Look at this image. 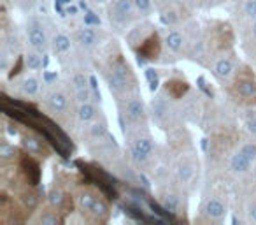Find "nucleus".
<instances>
[{"mask_svg": "<svg viewBox=\"0 0 256 225\" xmlns=\"http://www.w3.org/2000/svg\"><path fill=\"white\" fill-rule=\"evenodd\" d=\"M230 93L234 99L240 102H251L256 99V81L249 72H242L237 79L234 81L230 88Z\"/></svg>", "mask_w": 256, "mask_h": 225, "instance_id": "obj_2", "label": "nucleus"}, {"mask_svg": "<svg viewBox=\"0 0 256 225\" xmlns=\"http://www.w3.org/2000/svg\"><path fill=\"white\" fill-rule=\"evenodd\" d=\"M153 153V141L150 137H139L132 144V155L136 160L144 162L150 155Z\"/></svg>", "mask_w": 256, "mask_h": 225, "instance_id": "obj_8", "label": "nucleus"}, {"mask_svg": "<svg viewBox=\"0 0 256 225\" xmlns=\"http://www.w3.org/2000/svg\"><path fill=\"white\" fill-rule=\"evenodd\" d=\"M206 213L209 214L210 218H221L224 214V206L221 200L218 199H209L206 204Z\"/></svg>", "mask_w": 256, "mask_h": 225, "instance_id": "obj_16", "label": "nucleus"}, {"mask_svg": "<svg viewBox=\"0 0 256 225\" xmlns=\"http://www.w3.org/2000/svg\"><path fill=\"white\" fill-rule=\"evenodd\" d=\"M22 146L23 150L32 155H39V157H48L50 155V148L44 144V141L39 139L37 136H32V134L22 137Z\"/></svg>", "mask_w": 256, "mask_h": 225, "instance_id": "obj_6", "label": "nucleus"}, {"mask_svg": "<svg viewBox=\"0 0 256 225\" xmlns=\"http://www.w3.org/2000/svg\"><path fill=\"white\" fill-rule=\"evenodd\" d=\"M56 2H58V4H70L72 0H56Z\"/></svg>", "mask_w": 256, "mask_h": 225, "instance_id": "obj_39", "label": "nucleus"}, {"mask_svg": "<svg viewBox=\"0 0 256 225\" xmlns=\"http://www.w3.org/2000/svg\"><path fill=\"white\" fill-rule=\"evenodd\" d=\"M54 51L56 53H65V51H68L70 50V39H68L67 36H56L54 37Z\"/></svg>", "mask_w": 256, "mask_h": 225, "instance_id": "obj_21", "label": "nucleus"}, {"mask_svg": "<svg viewBox=\"0 0 256 225\" xmlns=\"http://www.w3.org/2000/svg\"><path fill=\"white\" fill-rule=\"evenodd\" d=\"M72 209H74V200H72L70 195H65L64 202H62V206H60V211L64 214H67V213H70Z\"/></svg>", "mask_w": 256, "mask_h": 225, "instance_id": "obj_33", "label": "nucleus"}, {"mask_svg": "<svg viewBox=\"0 0 256 225\" xmlns=\"http://www.w3.org/2000/svg\"><path fill=\"white\" fill-rule=\"evenodd\" d=\"M164 88H165V92H167V95L172 97V99H182V97L188 93L190 85L184 81V79L174 78V79H167Z\"/></svg>", "mask_w": 256, "mask_h": 225, "instance_id": "obj_9", "label": "nucleus"}, {"mask_svg": "<svg viewBox=\"0 0 256 225\" xmlns=\"http://www.w3.org/2000/svg\"><path fill=\"white\" fill-rule=\"evenodd\" d=\"M251 164H252V162L249 160V158L246 157V155L242 153L240 150H238L237 153H235L234 157H232V160H230V167H232V171H235V172H246V171H249Z\"/></svg>", "mask_w": 256, "mask_h": 225, "instance_id": "obj_13", "label": "nucleus"}, {"mask_svg": "<svg viewBox=\"0 0 256 225\" xmlns=\"http://www.w3.org/2000/svg\"><path fill=\"white\" fill-rule=\"evenodd\" d=\"M28 39L34 50H37V51L46 50V34H44L42 27H40L36 20H32V23H30V27H28Z\"/></svg>", "mask_w": 256, "mask_h": 225, "instance_id": "obj_7", "label": "nucleus"}, {"mask_svg": "<svg viewBox=\"0 0 256 225\" xmlns=\"http://www.w3.org/2000/svg\"><path fill=\"white\" fill-rule=\"evenodd\" d=\"M22 202L25 204L26 209H34L37 206V193L34 190H25L22 192Z\"/></svg>", "mask_w": 256, "mask_h": 225, "instance_id": "obj_22", "label": "nucleus"}, {"mask_svg": "<svg viewBox=\"0 0 256 225\" xmlns=\"http://www.w3.org/2000/svg\"><path fill=\"white\" fill-rule=\"evenodd\" d=\"M98 195H95L93 192H82V193H79V197H78V206L81 207L82 211H86L88 213V209L93 206V202H95V199Z\"/></svg>", "mask_w": 256, "mask_h": 225, "instance_id": "obj_18", "label": "nucleus"}, {"mask_svg": "<svg viewBox=\"0 0 256 225\" xmlns=\"http://www.w3.org/2000/svg\"><path fill=\"white\" fill-rule=\"evenodd\" d=\"M48 106H50V109L54 111V113H62V111L67 107V97L62 92L51 93V95L48 97Z\"/></svg>", "mask_w": 256, "mask_h": 225, "instance_id": "obj_14", "label": "nucleus"}, {"mask_svg": "<svg viewBox=\"0 0 256 225\" xmlns=\"http://www.w3.org/2000/svg\"><path fill=\"white\" fill-rule=\"evenodd\" d=\"M93 127H95V129H93V134H95V136H96V134L104 132V125H93Z\"/></svg>", "mask_w": 256, "mask_h": 225, "instance_id": "obj_38", "label": "nucleus"}, {"mask_svg": "<svg viewBox=\"0 0 256 225\" xmlns=\"http://www.w3.org/2000/svg\"><path fill=\"white\" fill-rule=\"evenodd\" d=\"M179 176H181V179H182V181H188V179H190V176H192V169H190V167H186V165H184V167H181V169H179Z\"/></svg>", "mask_w": 256, "mask_h": 225, "instance_id": "obj_36", "label": "nucleus"}, {"mask_svg": "<svg viewBox=\"0 0 256 225\" xmlns=\"http://www.w3.org/2000/svg\"><path fill=\"white\" fill-rule=\"evenodd\" d=\"M240 151H242V153H244L246 157H248L251 162H254V160H256V144H252V143L244 144V146L240 148Z\"/></svg>", "mask_w": 256, "mask_h": 225, "instance_id": "obj_28", "label": "nucleus"}, {"mask_svg": "<svg viewBox=\"0 0 256 225\" xmlns=\"http://www.w3.org/2000/svg\"><path fill=\"white\" fill-rule=\"evenodd\" d=\"M244 9H246V15L254 16V18H256V0H248Z\"/></svg>", "mask_w": 256, "mask_h": 225, "instance_id": "obj_35", "label": "nucleus"}, {"mask_svg": "<svg viewBox=\"0 0 256 225\" xmlns=\"http://www.w3.org/2000/svg\"><path fill=\"white\" fill-rule=\"evenodd\" d=\"M18 167H20V172L23 174V178H25L26 185L37 186V183L40 181V165H39V162L34 158V155L28 153V151L20 153Z\"/></svg>", "mask_w": 256, "mask_h": 225, "instance_id": "obj_3", "label": "nucleus"}, {"mask_svg": "<svg viewBox=\"0 0 256 225\" xmlns=\"http://www.w3.org/2000/svg\"><path fill=\"white\" fill-rule=\"evenodd\" d=\"M182 36L179 32H170L167 36V39H165V44H167V48L170 51H174V53H178L179 50L182 48Z\"/></svg>", "mask_w": 256, "mask_h": 225, "instance_id": "obj_17", "label": "nucleus"}, {"mask_svg": "<svg viewBox=\"0 0 256 225\" xmlns=\"http://www.w3.org/2000/svg\"><path fill=\"white\" fill-rule=\"evenodd\" d=\"M39 221H40V223H44V225H56L58 221H60V218H58L56 214L51 213V211H46V213L39 218Z\"/></svg>", "mask_w": 256, "mask_h": 225, "instance_id": "obj_29", "label": "nucleus"}, {"mask_svg": "<svg viewBox=\"0 0 256 225\" xmlns=\"http://www.w3.org/2000/svg\"><path fill=\"white\" fill-rule=\"evenodd\" d=\"M64 199H65V193H62V192L50 193V202H51V206H54V207H60L62 202H64Z\"/></svg>", "mask_w": 256, "mask_h": 225, "instance_id": "obj_31", "label": "nucleus"}, {"mask_svg": "<svg viewBox=\"0 0 256 225\" xmlns=\"http://www.w3.org/2000/svg\"><path fill=\"white\" fill-rule=\"evenodd\" d=\"M16 153H18V151L14 150V146H9L8 143H2V144H0V157L4 158V160L16 157Z\"/></svg>", "mask_w": 256, "mask_h": 225, "instance_id": "obj_25", "label": "nucleus"}, {"mask_svg": "<svg viewBox=\"0 0 256 225\" xmlns=\"http://www.w3.org/2000/svg\"><path fill=\"white\" fill-rule=\"evenodd\" d=\"M132 8H134L132 0H114L112 18L116 20L118 23L126 22V20L130 18V15H132Z\"/></svg>", "mask_w": 256, "mask_h": 225, "instance_id": "obj_10", "label": "nucleus"}, {"mask_svg": "<svg viewBox=\"0 0 256 225\" xmlns=\"http://www.w3.org/2000/svg\"><path fill=\"white\" fill-rule=\"evenodd\" d=\"M249 218H251L252 221H256V204H252V206L249 207Z\"/></svg>", "mask_w": 256, "mask_h": 225, "instance_id": "obj_37", "label": "nucleus"}, {"mask_svg": "<svg viewBox=\"0 0 256 225\" xmlns=\"http://www.w3.org/2000/svg\"><path fill=\"white\" fill-rule=\"evenodd\" d=\"M23 93H26V95H34V93H37V90H39V85H37V81L34 78H28L23 81Z\"/></svg>", "mask_w": 256, "mask_h": 225, "instance_id": "obj_24", "label": "nucleus"}, {"mask_svg": "<svg viewBox=\"0 0 256 225\" xmlns=\"http://www.w3.org/2000/svg\"><path fill=\"white\" fill-rule=\"evenodd\" d=\"M132 74H130V67L126 65V62L118 55L109 65V72H107V79H109V86L112 92L121 93L126 90L128 81H130Z\"/></svg>", "mask_w": 256, "mask_h": 225, "instance_id": "obj_1", "label": "nucleus"}, {"mask_svg": "<svg viewBox=\"0 0 256 225\" xmlns=\"http://www.w3.org/2000/svg\"><path fill=\"white\" fill-rule=\"evenodd\" d=\"M134 6L137 8V11L139 13H150L151 9V0H134Z\"/></svg>", "mask_w": 256, "mask_h": 225, "instance_id": "obj_32", "label": "nucleus"}, {"mask_svg": "<svg viewBox=\"0 0 256 225\" xmlns=\"http://www.w3.org/2000/svg\"><path fill=\"white\" fill-rule=\"evenodd\" d=\"M25 65H26V64H25V60H23V58L20 57L18 60H16V65L12 67V71L9 72V78H14V76H18L20 72H22V69L25 67Z\"/></svg>", "mask_w": 256, "mask_h": 225, "instance_id": "obj_34", "label": "nucleus"}, {"mask_svg": "<svg viewBox=\"0 0 256 225\" xmlns=\"http://www.w3.org/2000/svg\"><path fill=\"white\" fill-rule=\"evenodd\" d=\"M164 206H165V209L176 213V211H178V197L172 195V193H170V195H167L164 199Z\"/></svg>", "mask_w": 256, "mask_h": 225, "instance_id": "obj_30", "label": "nucleus"}, {"mask_svg": "<svg viewBox=\"0 0 256 225\" xmlns=\"http://www.w3.org/2000/svg\"><path fill=\"white\" fill-rule=\"evenodd\" d=\"M78 41L82 46H93L96 43V34L92 29H82L78 34Z\"/></svg>", "mask_w": 256, "mask_h": 225, "instance_id": "obj_19", "label": "nucleus"}, {"mask_svg": "<svg viewBox=\"0 0 256 225\" xmlns=\"http://www.w3.org/2000/svg\"><path fill=\"white\" fill-rule=\"evenodd\" d=\"M137 53H139L142 58H146V60H156V58L160 57V53H162L160 36H158L156 32L151 34V36H148L146 39L139 44V48H137Z\"/></svg>", "mask_w": 256, "mask_h": 225, "instance_id": "obj_4", "label": "nucleus"}, {"mask_svg": "<svg viewBox=\"0 0 256 225\" xmlns=\"http://www.w3.org/2000/svg\"><path fill=\"white\" fill-rule=\"evenodd\" d=\"M78 115L81 122H90V120L95 116V107L88 102H81V106H79V109H78Z\"/></svg>", "mask_w": 256, "mask_h": 225, "instance_id": "obj_20", "label": "nucleus"}, {"mask_svg": "<svg viewBox=\"0 0 256 225\" xmlns=\"http://www.w3.org/2000/svg\"><path fill=\"white\" fill-rule=\"evenodd\" d=\"M146 78H148V83H150V88L153 90H156L158 88V74H156V71L154 69H146Z\"/></svg>", "mask_w": 256, "mask_h": 225, "instance_id": "obj_26", "label": "nucleus"}, {"mask_svg": "<svg viewBox=\"0 0 256 225\" xmlns=\"http://www.w3.org/2000/svg\"><path fill=\"white\" fill-rule=\"evenodd\" d=\"M252 34H254V36H256V23H254V25H252Z\"/></svg>", "mask_w": 256, "mask_h": 225, "instance_id": "obj_40", "label": "nucleus"}, {"mask_svg": "<svg viewBox=\"0 0 256 225\" xmlns=\"http://www.w3.org/2000/svg\"><path fill=\"white\" fill-rule=\"evenodd\" d=\"M74 90L76 95L81 102H88L90 100V85H88V78L84 74H76L74 76Z\"/></svg>", "mask_w": 256, "mask_h": 225, "instance_id": "obj_12", "label": "nucleus"}, {"mask_svg": "<svg viewBox=\"0 0 256 225\" xmlns=\"http://www.w3.org/2000/svg\"><path fill=\"white\" fill-rule=\"evenodd\" d=\"M25 64L28 69H32V71H36V69H39L40 65H42V62H40V57L37 53H28L25 57Z\"/></svg>", "mask_w": 256, "mask_h": 225, "instance_id": "obj_23", "label": "nucleus"}, {"mask_svg": "<svg viewBox=\"0 0 256 225\" xmlns=\"http://www.w3.org/2000/svg\"><path fill=\"white\" fill-rule=\"evenodd\" d=\"M123 116L126 118L128 123H136L139 120H142L144 116V104L140 100V97H132L124 102Z\"/></svg>", "mask_w": 256, "mask_h": 225, "instance_id": "obj_5", "label": "nucleus"}, {"mask_svg": "<svg viewBox=\"0 0 256 225\" xmlns=\"http://www.w3.org/2000/svg\"><path fill=\"white\" fill-rule=\"evenodd\" d=\"M218 48L220 50H228V48L234 44V30L228 23H221L220 27L216 29V39Z\"/></svg>", "mask_w": 256, "mask_h": 225, "instance_id": "obj_11", "label": "nucleus"}, {"mask_svg": "<svg viewBox=\"0 0 256 225\" xmlns=\"http://www.w3.org/2000/svg\"><path fill=\"white\" fill-rule=\"evenodd\" d=\"M214 72H216V76H220V78H230L232 74H234V64H232V60H228V58H221V60L216 62V65H214Z\"/></svg>", "mask_w": 256, "mask_h": 225, "instance_id": "obj_15", "label": "nucleus"}, {"mask_svg": "<svg viewBox=\"0 0 256 225\" xmlns=\"http://www.w3.org/2000/svg\"><path fill=\"white\" fill-rule=\"evenodd\" d=\"M246 127L251 134H256V111H249L246 115Z\"/></svg>", "mask_w": 256, "mask_h": 225, "instance_id": "obj_27", "label": "nucleus"}]
</instances>
